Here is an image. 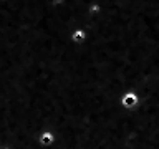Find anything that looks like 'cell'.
<instances>
[{
    "label": "cell",
    "instance_id": "6da1fadb",
    "mask_svg": "<svg viewBox=\"0 0 159 149\" xmlns=\"http://www.w3.org/2000/svg\"><path fill=\"white\" fill-rule=\"evenodd\" d=\"M50 142V136L47 134V136H43V144H48Z\"/></svg>",
    "mask_w": 159,
    "mask_h": 149
}]
</instances>
